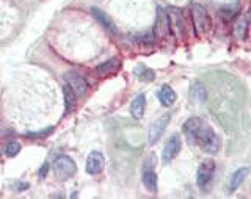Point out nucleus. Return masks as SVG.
<instances>
[{
	"instance_id": "20",
	"label": "nucleus",
	"mask_w": 251,
	"mask_h": 199,
	"mask_svg": "<svg viewBox=\"0 0 251 199\" xmlns=\"http://www.w3.org/2000/svg\"><path fill=\"white\" fill-rule=\"evenodd\" d=\"M133 74H135L137 78H138V80H141V82H152L154 78H155L154 71L146 68L145 65H138L135 69H133Z\"/></svg>"
},
{
	"instance_id": "7",
	"label": "nucleus",
	"mask_w": 251,
	"mask_h": 199,
	"mask_svg": "<svg viewBox=\"0 0 251 199\" xmlns=\"http://www.w3.org/2000/svg\"><path fill=\"white\" fill-rule=\"evenodd\" d=\"M180 146H182V141H180V137L177 133L171 135L170 140L167 141V145L163 148V152H162V162L165 165H168L173 162V158H175L179 150H180Z\"/></svg>"
},
{
	"instance_id": "21",
	"label": "nucleus",
	"mask_w": 251,
	"mask_h": 199,
	"mask_svg": "<svg viewBox=\"0 0 251 199\" xmlns=\"http://www.w3.org/2000/svg\"><path fill=\"white\" fill-rule=\"evenodd\" d=\"M63 98H65V111L66 113H71L73 108L75 107V99L77 96L74 94V91L69 88L68 85L63 86Z\"/></svg>"
},
{
	"instance_id": "17",
	"label": "nucleus",
	"mask_w": 251,
	"mask_h": 199,
	"mask_svg": "<svg viewBox=\"0 0 251 199\" xmlns=\"http://www.w3.org/2000/svg\"><path fill=\"white\" fill-rule=\"evenodd\" d=\"M91 13H93V16L96 18L102 25H104L110 33H116V27H115V24H113V21H112V18L107 14V13H104L102 10H99V8H91Z\"/></svg>"
},
{
	"instance_id": "6",
	"label": "nucleus",
	"mask_w": 251,
	"mask_h": 199,
	"mask_svg": "<svg viewBox=\"0 0 251 199\" xmlns=\"http://www.w3.org/2000/svg\"><path fill=\"white\" fill-rule=\"evenodd\" d=\"M65 80H66V85L74 91V94L77 98H83L86 94V91H88V83H86V80L80 74L68 73L66 77H65Z\"/></svg>"
},
{
	"instance_id": "16",
	"label": "nucleus",
	"mask_w": 251,
	"mask_h": 199,
	"mask_svg": "<svg viewBox=\"0 0 251 199\" xmlns=\"http://www.w3.org/2000/svg\"><path fill=\"white\" fill-rule=\"evenodd\" d=\"M145 108H146V96L141 93L130 103V115L135 119H141L145 115Z\"/></svg>"
},
{
	"instance_id": "19",
	"label": "nucleus",
	"mask_w": 251,
	"mask_h": 199,
	"mask_svg": "<svg viewBox=\"0 0 251 199\" xmlns=\"http://www.w3.org/2000/svg\"><path fill=\"white\" fill-rule=\"evenodd\" d=\"M248 33V13L239 16V21L235 22L234 27V36L237 39H245Z\"/></svg>"
},
{
	"instance_id": "23",
	"label": "nucleus",
	"mask_w": 251,
	"mask_h": 199,
	"mask_svg": "<svg viewBox=\"0 0 251 199\" xmlns=\"http://www.w3.org/2000/svg\"><path fill=\"white\" fill-rule=\"evenodd\" d=\"M5 152L8 157H16L19 152H21V145L18 141H11V143H8L6 145V149H5Z\"/></svg>"
},
{
	"instance_id": "8",
	"label": "nucleus",
	"mask_w": 251,
	"mask_h": 199,
	"mask_svg": "<svg viewBox=\"0 0 251 199\" xmlns=\"http://www.w3.org/2000/svg\"><path fill=\"white\" fill-rule=\"evenodd\" d=\"M170 119H171V115H163L151 124L149 132H148V138H149V143H151V145H154V143L160 140L165 129H167L170 124Z\"/></svg>"
},
{
	"instance_id": "24",
	"label": "nucleus",
	"mask_w": 251,
	"mask_h": 199,
	"mask_svg": "<svg viewBox=\"0 0 251 199\" xmlns=\"http://www.w3.org/2000/svg\"><path fill=\"white\" fill-rule=\"evenodd\" d=\"M47 171H49V165L44 163V165L41 166V170H39V177L44 179V177H46V174H47Z\"/></svg>"
},
{
	"instance_id": "14",
	"label": "nucleus",
	"mask_w": 251,
	"mask_h": 199,
	"mask_svg": "<svg viewBox=\"0 0 251 199\" xmlns=\"http://www.w3.org/2000/svg\"><path fill=\"white\" fill-rule=\"evenodd\" d=\"M157 98H159V100H160L162 105H165V107H171L173 103L176 102L177 94H176V91L173 90L170 85H163V86H160V90L157 91Z\"/></svg>"
},
{
	"instance_id": "9",
	"label": "nucleus",
	"mask_w": 251,
	"mask_h": 199,
	"mask_svg": "<svg viewBox=\"0 0 251 199\" xmlns=\"http://www.w3.org/2000/svg\"><path fill=\"white\" fill-rule=\"evenodd\" d=\"M152 33L157 39L171 36L170 25H168V16H167V11H163L162 8L157 10V21H155V27L152 30Z\"/></svg>"
},
{
	"instance_id": "15",
	"label": "nucleus",
	"mask_w": 251,
	"mask_h": 199,
	"mask_svg": "<svg viewBox=\"0 0 251 199\" xmlns=\"http://www.w3.org/2000/svg\"><path fill=\"white\" fill-rule=\"evenodd\" d=\"M121 68V61L118 58H110L107 60L105 63H102L96 68V73L100 75V77H107V75H112V74H116L118 71Z\"/></svg>"
},
{
	"instance_id": "18",
	"label": "nucleus",
	"mask_w": 251,
	"mask_h": 199,
	"mask_svg": "<svg viewBox=\"0 0 251 199\" xmlns=\"http://www.w3.org/2000/svg\"><path fill=\"white\" fill-rule=\"evenodd\" d=\"M247 176H248V168H239L237 171H234V174L229 179V187H227L229 188V192L234 193L235 190L243 184V180L247 179Z\"/></svg>"
},
{
	"instance_id": "5",
	"label": "nucleus",
	"mask_w": 251,
	"mask_h": 199,
	"mask_svg": "<svg viewBox=\"0 0 251 199\" xmlns=\"http://www.w3.org/2000/svg\"><path fill=\"white\" fill-rule=\"evenodd\" d=\"M167 16H168V25H170L171 35H175L176 38H184L185 24H184V18L180 10H177V8H168Z\"/></svg>"
},
{
	"instance_id": "2",
	"label": "nucleus",
	"mask_w": 251,
	"mask_h": 199,
	"mask_svg": "<svg viewBox=\"0 0 251 199\" xmlns=\"http://www.w3.org/2000/svg\"><path fill=\"white\" fill-rule=\"evenodd\" d=\"M192 21H193V27L196 30V35H206L207 31H210L212 22H210V16L207 14L206 8L202 5H193L192 6Z\"/></svg>"
},
{
	"instance_id": "22",
	"label": "nucleus",
	"mask_w": 251,
	"mask_h": 199,
	"mask_svg": "<svg viewBox=\"0 0 251 199\" xmlns=\"http://www.w3.org/2000/svg\"><path fill=\"white\" fill-rule=\"evenodd\" d=\"M192 98L196 100V102H206V99H207V94H206V90L202 88V85L201 83H193V86H192Z\"/></svg>"
},
{
	"instance_id": "11",
	"label": "nucleus",
	"mask_w": 251,
	"mask_h": 199,
	"mask_svg": "<svg viewBox=\"0 0 251 199\" xmlns=\"http://www.w3.org/2000/svg\"><path fill=\"white\" fill-rule=\"evenodd\" d=\"M105 166V157L99 150H93V152L86 158V173L88 174H99Z\"/></svg>"
},
{
	"instance_id": "13",
	"label": "nucleus",
	"mask_w": 251,
	"mask_h": 199,
	"mask_svg": "<svg viewBox=\"0 0 251 199\" xmlns=\"http://www.w3.org/2000/svg\"><path fill=\"white\" fill-rule=\"evenodd\" d=\"M141 180H143L145 187L149 190V192H152V193L157 192V174L154 171V162L151 163V166H149V162L146 160L145 168H143V177H141Z\"/></svg>"
},
{
	"instance_id": "10",
	"label": "nucleus",
	"mask_w": 251,
	"mask_h": 199,
	"mask_svg": "<svg viewBox=\"0 0 251 199\" xmlns=\"http://www.w3.org/2000/svg\"><path fill=\"white\" fill-rule=\"evenodd\" d=\"M202 124H204V121L201 118H190V119H187V121L184 123L182 132H184L187 140L190 141L192 145H195V143H196V138H198V133L201 130Z\"/></svg>"
},
{
	"instance_id": "4",
	"label": "nucleus",
	"mask_w": 251,
	"mask_h": 199,
	"mask_svg": "<svg viewBox=\"0 0 251 199\" xmlns=\"http://www.w3.org/2000/svg\"><path fill=\"white\" fill-rule=\"evenodd\" d=\"M77 171L74 160L68 155H61L53 162V173L58 179H69L73 177Z\"/></svg>"
},
{
	"instance_id": "12",
	"label": "nucleus",
	"mask_w": 251,
	"mask_h": 199,
	"mask_svg": "<svg viewBox=\"0 0 251 199\" xmlns=\"http://www.w3.org/2000/svg\"><path fill=\"white\" fill-rule=\"evenodd\" d=\"M240 14V3L239 2H231L227 5H223L218 10V18L222 19L225 24H229L235 18H239Z\"/></svg>"
},
{
	"instance_id": "1",
	"label": "nucleus",
	"mask_w": 251,
	"mask_h": 199,
	"mask_svg": "<svg viewBox=\"0 0 251 199\" xmlns=\"http://www.w3.org/2000/svg\"><path fill=\"white\" fill-rule=\"evenodd\" d=\"M196 143H198L204 152L210 155L217 154L220 148H222V138H220V135L206 124H202L201 130L198 133V138H196Z\"/></svg>"
},
{
	"instance_id": "3",
	"label": "nucleus",
	"mask_w": 251,
	"mask_h": 199,
	"mask_svg": "<svg viewBox=\"0 0 251 199\" xmlns=\"http://www.w3.org/2000/svg\"><path fill=\"white\" fill-rule=\"evenodd\" d=\"M215 170H217V166H215V162L214 160H204L201 165H200V168H198V174H196V182H198V187L201 190H206L210 187V184L214 182V177H215Z\"/></svg>"
}]
</instances>
